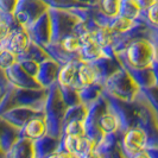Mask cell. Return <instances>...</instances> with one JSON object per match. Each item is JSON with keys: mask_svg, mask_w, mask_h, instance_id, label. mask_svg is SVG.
I'll return each instance as SVG.
<instances>
[{"mask_svg": "<svg viewBox=\"0 0 158 158\" xmlns=\"http://www.w3.org/2000/svg\"><path fill=\"white\" fill-rule=\"evenodd\" d=\"M61 47L63 49V51L68 52V54L80 52L82 49V40H81L80 35H69V36H65L62 40Z\"/></svg>", "mask_w": 158, "mask_h": 158, "instance_id": "9", "label": "cell"}, {"mask_svg": "<svg viewBox=\"0 0 158 158\" xmlns=\"http://www.w3.org/2000/svg\"><path fill=\"white\" fill-rule=\"evenodd\" d=\"M131 158H151V156L146 151H143V152H139V153H135L133 156H131Z\"/></svg>", "mask_w": 158, "mask_h": 158, "instance_id": "17", "label": "cell"}, {"mask_svg": "<svg viewBox=\"0 0 158 158\" xmlns=\"http://www.w3.org/2000/svg\"><path fill=\"white\" fill-rule=\"evenodd\" d=\"M95 33V38L96 40L102 45V47H106L108 44H111L112 40L114 37V32L112 31V29L110 27L108 24H105V25H101L96 31H94Z\"/></svg>", "mask_w": 158, "mask_h": 158, "instance_id": "11", "label": "cell"}, {"mask_svg": "<svg viewBox=\"0 0 158 158\" xmlns=\"http://www.w3.org/2000/svg\"><path fill=\"white\" fill-rule=\"evenodd\" d=\"M48 6L44 0H18L13 18L20 26L27 27L47 12Z\"/></svg>", "mask_w": 158, "mask_h": 158, "instance_id": "1", "label": "cell"}, {"mask_svg": "<svg viewBox=\"0 0 158 158\" xmlns=\"http://www.w3.org/2000/svg\"><path fill=\"white\" fill-rule=\"evenodd\" d=\"M80 158H101V156H100L99 151L96 150V148H95V149H93V150L88 151V152H86V153L81 155Z\"/></svg>", "mask_w": 158, "mask_h": 158, "instance_id": "16", "label": "cell"}, {"mask_svg": "<svg viewBox=\"0 0 158 158\" xmlns=\"http://www.w3.org/2000/svg\"><path fill=\"white\" fill-rule=\"evenodd\" d=\"M77 65L73 62L64 64L58 73V82L62 87H70L76 82Z\"/></svg>", "mask_w": 158, "mask_h": 158, "instance_id": "6", "label": "cell"}, {"mask_svg": "<svg viewBox=\"0 0 158 158\" xmlns=\"http://www.w3.org/2000/svg\"><path fill=\"white\" fill-rule=\"evenodd\" d=\"M158 0H135V2L139 5V7L142 8V11H145L152 5H155Z\"/></svg>", "mask_w": 158, "mask_h": 158, "instance_id": "15", "label": "cell"}, {"mask_svg": "<svg viewBox=\"0 0 158 158\" xmlns=\"http://www.w3.org/2000/svg\"><path fill=\"white\" fill-rule=\"evenodd\" d=\"M142 15L145 16V18L148 19V22L150 24L158 26V1L148 10L142 11Z\"/></svg>", "mask_w": 158, "mask_h": 158, "instance_id": "14", "label": "cell"}, {"mask_svg": "<svg viewBox=\"0 0 158 158\" xmlns=\"http://www.w3.org/2000/svg\"><path fill=\"white\" fill-rule=\"evenodd\" d=\"M100 128L103 133L106 135H112L114 132H117L120 127V120L118 115L113 112H106L101 115V118L99 120Z\"/></svg>", "mask_w": 158, "mask_h": 158, "instance_id": "7", "label": "cell"}, {"mask_svg": "<svg viewBox=\"0 0 158 158\" xmlns=\"http://www.w3.org/2000/svg\"><path fill=\"white\" fill-rule=\"evenodd\" d=\"M19 56L12 52L11 50H2L0 51V69L5 71L6 69L16 65Z\"/></svg>", "mask_w": 158, "mask_h": 158, "instance_id": "13", "label": "cell"}, {"mask_svg": "<svg viewBox=\"0 0 158 158\" xmlns=\"http://www.w3.org/2000/svg\"><path fill=\"white\" fill-rule=\"evenodd\" d=\"M65 135L71 137H85L86 135V126L81 120H73L65 127Z\"/></svg>", "mask_w": 158, "mask_h": 158, "instance_id": "12", "label": "cell"}, {"mask_svg": "<svg viewBox=\"0 0 158 158\" xmlns=\"http://www.w3.org/2000/svg\"><path fill=\"white\" fill-rule=\"evenodd\" d=\"M47 133V125L45 121L40 118L30 119L25 123L23 128L20 130V135L23 139L27 140H37L40 139L43 135Z\"/></svg>", "mask_w": 158, "mask_h": 158, "instance_id": "3", "label": "cell"}, {"mask_svg": "<svg viewBox=\"0 0 158 158\" xmlns=\"http://www.w3.org/2000/svg\"><path fill=\"white\" fill-rule=\"evenodd\" d=\"M99 11L107 19H113L120 15L121 0H99Z\"/></svg>", "mask_w": 158, "mask_h": 158, "instance_id": "8", "label": "cell"}, {"mask_svg": "<svg viewBox=\"0 0 158 158\" xmlns=\"http://www.w3.org/2000/svg\"><path fill=\"white\" fill-rule=\"evenodd\" d=\"M98 77H99V71L96 69V67L93 65L89 61H83L77 67L76 82L81 87L92 86L98 81Z\"/></svg>", "mask_w": 158, "mask_h": 158, "instance_id": "4", "label": "cell"}, {"mask_svg": "<svg viewBox=\"0 0 158 158\" xmlns=\"http://www.w3.org/2000/svg\"><path fill=\"white\" fill-rule=\"evenodd\" d=\"M120 15L133 19H139V17L142 16V8L135 2V0H121Z\"/></svg>", "mask_w": 158, "mask_h": 158, "instance_id": "10", "label": "cell"}, {"mask_svg": "<svg viewBox=\"0 0 158 158\" xmlns=\"http://www.w3.org/2000/svg\"><path fill=\"white\" fill-rule=\"evenodd\" d=\"M149 144V135L142 127H133L127 131L123 138V148L130 156L146 150Z\"/></svg>", "mask_w": 158, "mask_h": 158, "instance_id": "2", "label": "cell"}, {"mask_svg": "<svg viewBox=\"0 0 158 158\" xmlns=\"http://www.w3.org/2000/svg\"><path fill=\"white\" fill-rule=\"evenodd\" d=\"M138 24V19H133L126 16H118L113 19H110V27L112 29V31L115 35L118 33H126L130 30H132L133 27L137 26Z\"/></svg>", "mask_w": 158, "mask_h": 158, "instance_id": "5", "label": "cell"}]
</instances>
